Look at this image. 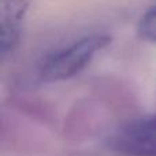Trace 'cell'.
Listing matches in <instances>:
<instances>
[{
    "label": "cell",
    "mask_w": 156,
    "mask_h": 156,
    "mask_svg": "<svg viewBox=\"0 0 156 156\" xmlns=\"http://www.w3.org/2000/svg\"><path fill=\"white\" fill-rule=\"evenodd\" d=\"M111 36L92 33L44 55L36 67V78L41 83L71 80L82 73L93 59L111 44Z\"/></svg>",
    "instance_id": "1"
},
{
    "label": "cell",
    "mask_w": 156,
    "mask_h": 156,
    "mask_svg": "<svg viewBox=\"0 0 156 156\" xmlns=\"http://www.w3.org/2000/svg\"><path fill=\"white\" fill-rule=\"evenodd\" d=\"M105 145L118 156H156V115H144L118 126Z\"/></svg>",
    "instance_id": "2"
},
{
    "label": "cell",
    "mask_w": 156,
    "mask_h": 156,
    "mask_svg": "<svg viewBox=\"0 0 156 156\" xmlns=\"http://www.w3.org/2000/svg\"><path fill=\"white\" fill-rule=\"evenodd\" d=\"M29 0L0 2V56L5 62L18 49L29 12Z\"/></svg>",
    "instance_id": "3"
},
{
    "label": "cell",
    "mask_w": 156,
    "mask_h": 156,
    "mask_svg": "<svg viewBox=\"0 0 156 156\" xmlns=\"http://www.w3.org/2000/svg\"><path fill=\"white\" fill-rule=\"evenodd\" d=\"M137 34L144 41L156 43V4L149 7L140 18Z\"/></svg>",
    "instance_id": "4"
}]
</instances>
